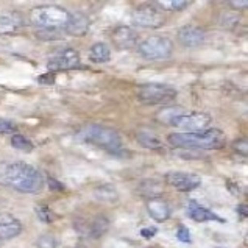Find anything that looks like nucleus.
Returning a JSON list of instances; mask_svg holds the SVG:
<instances>
[{"label": "nucleus", "mask_w": 248, "mask_h": 248, "mask_svg": "<svg viewBox=\"0 0 248 248\" xmlns=\"http://www.w3.org/2000/svg\"><path fill=\"white\" fill-rule=\"evenodd\" d=\"M237 214L242 216V218H247V214H248L247 204H240V206H237Z\"/></svg>", "instance_id": "obj_36"}, {"label": "nucleus", "mask_w": 248, "mask_h": 248, "mask_svg": "<svg viewBox=\"0 0 248 248\" xmlns=\"http://www.w3.org/2000/svg\"><path fill=\"white\" fill-rule=\"evenodd\" d=\"M108 230H109V220L105 216H97L91 222H88V237L91 239L102 237L103 234H106Z\"/></svg>", "instance_id": "obj_19"}, {"label": "nucleus", "mask_w": 248, "mask_h": 248, "mask_svg": "<svg viewBox=\"0 0 248 248\" xmlns=\"http://www.w3.org/2000/svg\"><path fill=\"white\" fill-rule=\"evenodd\" d=\"M38 248H56L58 247V242H56V237L53 234H42L38 240H36Z\"/></svg>", "instance_id": "obj_27"}, {"label": "nucleus", "mask_w": 248, "mask_h": 248, "mask_svg": "<svg viewBox=\"0 0 248 248\" xmlns=\"http://www.w3.org/2000/svg\"><path fill=\"white\" fill-rule=\"evenodd\" d=\"M41 83H46V84H52L53 83V74H50V72H48L46 77H39V78H38Z\"/></svg>", "instance_id": "obj_35"}, {"label": "nucleus", "mask_w": 248, "mask_h": 248, "mask_svg": "<svg viewBox=\"0 0 248 248\" xmlns=\"http://www.w3.org/2000/svg\"><path fill=\"white\" fill-rule=\"evenodd\" d=\"M34 36L41 41H58L66 36L62 30H36Z\"/></svg>", "instance_id": "obj_26"}, {"label": "nucleus", "mask_w": 248, "mask_h": 248, "mask_svg": "<svg viewBox=\"0 0 248 248\" xmlns=\"http://www.w3.org/2000/svg\"><path fill=\"white\" fill-rule=\"evenodd\" d=\"M228 5L231 6V8H234V10H245L248 6V2H247V0H240V2H236V0H234V2H230Z\"/></svg>", "instance_id": "obj_33"}, {"label": "nucleus", "mask_w": 248, "mask_h": 248, "mask_svg": "<svg viewBox=\"0 0 248 248\" xmlns=\"http://www.w3.org/2000/svg\"><path fill=\"white\" fill-rule=\"evenodd\" d=\"M147 211L153 220L156 222H166L169 220L170 214H172L170 204L166 200H162V198H150V200H147Z\"/></svg>", "instance_id": "obj_16"}, {"label": "nucleus", "mask_w": 248, "mask_h": 248, "mask_svg": "<svg viewBox=\"0 0 248 248\" xmlns=\"http://www.w3.org/2000/svg\"><path fill=\"white\" fill-rule=\"evenodd\" d=\"M138 192L140 195L147 197V200H150V198H159L164 192V189L162 186L155 180H145V181H140L138 184Z\"/></svg>", "instance_id": "obj_21"}, {"label": "nucleus", "mask_w": 248, "mask_h": 248, "mask_svg": "<svg viewBox=\"0 0 248 248\" xmlns=\"http://www.w3.org/2000/svg\"><path fill=\"white\" fill-rule=\"evenodd\" d=\"M176 89L164 83H147L138 89V102L148 106L164 105L167 106L170 102L176 98Z\"/></svg>", "instance_id": "obj_6"}, {"label": "nucleus", "mask_w": 248, "mask_h": 248, "mask_svg": "<svg viewBox=\"0 0 248 248\" xmlns=\"http://www.w3.org/2000/svg\"><path fill=\"white\" fill-rule=\"evenodd\" d=\"M36 216H38V218L41 222H44V223H52L53 222V214H52V211L48 209L47 206H36Z\"/></svg>", "instance_id": "obj_28"}, {"label": "nucleus", "mask_w": 248, "mask_h": 248, "mask_svg": "<svg viewBox=\"0 0 248 248\" xmlns=\"http://www.w3.org/2000/svg\"><path fill=\"white\" fill-rule=\"evenodd\" d=\"M155 5L164 13V11H183L186 10L190 5L187 0H159V2H155Z\"/></svg>", "instance_id": "obj_24"}, {"label": "nucleus", "mask_w": 248, "mask_h": 248, "mask_svg": "<svg viewBox=\"0 0 248 248\" xmlns=\"http://www.w3.org/2000/svg\"><path fill=\"white\" fill-rule=\"evenodd\" d=\"M138 142L142 145L144 148H148V150H162L164 148V142L153 133L148 131H139L138 133Z\"/></svg>", "instance_id": "obj_22"}, {"label": "nucleus", "mask_w": 248, "mask_h": 248, "mask_svg": "<svg viewBox=\"0 0 248 248\" xmlns=\"http://www.w3.org/2000/svg\"><path fill=\"white\" fill-rule=\"evenodd\" d=\"M81 136L86 142L109 153H119L122 150V138H120L117 130L109 128V126L97 125V124L89 125L88 128L83 131Z\"/></svg>", "instance_id": "obj_4"}, {"label": "nucleus", "mask_w": 248, "mask_h": 248, "mask_svg": "<svg viewBox=\"0 0 248 248\" xmlns=\"http://www.w3.org/2000/svg\"><path fill=\"white\" fill-rule=\"evenodd\" d=\"M89 27H91V22L86 14H83L81 11H75V13H70L69 22L62 28V31H64V34H67V36L81 38L89 31Z\"/></svg>", "instance_id": "obj_14"}, {"label": "nucleus", "mask_w": 248, "mask_h": 248, "mask_svg": "<svg viewBox=\"0 0 248 248\" xmlns=\"http://www.w3.org/2000/svg\"><path fill=\"white\" fill-rule=\"evenodd\" d=\"M232 150H234L236 153H239L240 156L247 158L248 155V144H247V139H237L232 142Z\"/></svg>", "instance_id": "obj_29"}, {"label": "nucleus", "mask_w": 248, "mask_h": 248, "mask_svg": "<svg viewBox=\"0 0 248 248\" xmlns=\"http://www.w3.org/2000/svg\"><path fill=\"white\" fill-rule=\"evenodd\" d=\"M211 116L203 111H192V112H183V114L176 116L172 124L169 126L180 130V133H195L208 130L211 125Z\"/></svg>", "instance_id": "obj_8"}, {"label": "nucleus", "mask_w": 248, "mask_h": 248, "mask_svg": "<svg viewBox=\"0 0 248 248\" xmlns=\"http://www.w3.org/2000/svg\"><path fill=\"white\" fill-rule=\"evenodd\" d=\"M94 197H95V200L102 202V203L112 204V203L119 202V192L112 184H102V186L95 187Z\"/></svg>", "instance_id": "obj_20"}, {"label": "nucleus", "mask_w": 248, "mask_h": 248, "mask_svg": "<svg viewBox=\"0 0 248 248\" xmlns=\"http://www.w3.org/2000/svg\"><path fill=\"white\" fill-rule=\"evenodd\" d=\"M20 232H22V223L19 218L8 214V212H0V240L14 239Z\"/></svg>", "instance_id": "obj_15"}, {"label": "nucleus", "mask_w": 248, "mask_h": 248, "mask_svg": "<svg viewBox=\"0 0 248 248\" xmlns=\"http://www.w3.org/2000/svg\"><path fill=\"white\" fill-rule=\"evenodd\" d=\"M176 239L180 240V242H184V244H189L190 240V231L186 228V226H180L178 230H176Z\"/></svg>", "instance_id": "obj_31"}, {"label": "nucleus", "mask_w": 248, "mask_h": 248, "mask_svg": "<svg viewBox=\"0 0 248 248\" xmlns=\"http://www.w3.org/2000/svg\"><path fill=\"white\" fill-rule=\"evenodd\" d=\"M138 47V53L148 61H161L169 60L173 53V41L167 36H148L144 41H140Z\"/></svg>", "instance_id": "obj_5"}, {"label": "nucleus", "mask_w": 248, "mask_h": 248, "mask_svg": "<svg viewBox=\"0 0 248 248\" xmlns=\"http://www.w3.org/2000/svg\"><path fill=\"white\" fill-rule=\"evenodd\" d=\"M11 145L13 148H16V150L19 152H24V153H30L34 145L30 139H28L27 136H24V134H13V138H11Z\"/></svg>", "instance_id": "obj_25"}, {"label": "nucleus", "mask_w": 248, "mask_h": 248, "mask_svg": "<svg viewBox=\"0 0 248 248\" xmlns=\"http://www.w3.org/2000/svg\"><path fill=\"white\" fill-rule=\"evenodd\" d=\"M131 22L140 28H161L166 25V16L156 5H140L131 13Z\"/></svg>", "instance_id": "obj_7"}, {"label": "nucleus", "mask_w": 248, "mask_h": 248, "mask_svg": "<svg viewBox=\"0 0 248 248\" xmlns=\"http://www.w3.org/2000/svg\"><path fill=\"white\" fill-rule=\"evenodd\" d=\"M48 186H50V189H55V190H62V189H64V186H62L61 183H58L56 180H52V178H48Z\"/></svg>", "instance_id": "obj_34"}, {"label": "nucleus", "mask_w": 248, "mask_h": 248, "mask_svg": "<svg viewBox=\"0 0 248 248\" xmlns=\"http://www.w3.org/2000/svg\"><path fill=\"white\" fill-rule=\"evenodd\" d=\"M80 64V53L72 47L60 48L55 55L50 56V60L47 62V69L50 70V74L60 72V70H72L78 67Z\"/></svg>", "instance_id": "obj_9"}, {"label": "nucleus", "mask_w": 248, "mask_h": 248, "mask_svg": "<svg viewBox=\"0 0 248 248\" xmlns=\"http://www.w3.org/2000/svg\"><path fill=\"white\" fill-rule=\"evenodd\" d=\"M89 61L95 62V64H105L111 60V48L105 42H95L94 46L89 48Z\"/></svg>", "instance_id": "obj_18"}, {"label": "nucleus", "mask_w": 248, "mask_h": 248, "mask_svg": "<svg viewBox=\"0 0 248 248\" xmlns=\"http://www.w3.org/2000/svg\"><path fill=\"white\" fill-rule=\"evenodd\" d=\"M176 36H178V41L181 46L194 48V47L202 46L204 42L206 31L195 24H187V25H183L180 30L176 31Z\"/></svg>", "instance_id": "obj_12"}, {"label": "nucleus", "mask_w": 248, "mask_h": 248, "mask_svg": "<svg viewBox=\"0 0 248 248\" xmlns=\"http://www.w3.org/2000/svg\"><path fill=\"white\" fill-rule=\"evenodd\" d=\"M225 133L218 128H208L195 133H172L167 142L181 150H218L225 145Z\"/></svg>", "instance_id": "obj_2"}, {"label": "nucleus", "mask_w": 248, "mask_h": 248, "mask_svg": "<svg viewBox=\"0 0 248 248\" xmlns=\"http://www.w3.org/2000/svg\"><path fill=\"white\" fill-rule=\"evenodd\" d=\"M25 25L22 14L16 11H2L0 13V34L2 36H13L17 34Z\"/></svg>", "instance_id": "obj_13"}, {"label": "nucleus", "mask_w": 248, "mask_h": 248, "mask_svg": "<svg viewBox=\"0 0 248 248\" xmlns=\"http://www.w3.org/2000/svg\"><path fill=\"white\" fill-rule=\"evenodd\" d=\"M156 232H158V230L155 228V226H150V228H142V230H140V236L145 237V239H152V237L156 236Z\"/></svg>", "instance_id": "obj_32"}, {"label": "nucleus", "mask_w": 248, "mask_h": 248, "mask_svg": "<svg viewBox=\"0 0 248 248\" xmlns=\"http://www.w3.org/2000/svg\"><path fill=\"white\" fill-rule=\"evenodd\" d=\"M183 112H184L183 106H164V108L156 112V120L161 124H164V125H170L172 124V120L176 116L183 114Z\"/></svg>", "instance_id": "obj_23"}, {"label": "nucleus", "mask_w": 248, "mask_h": 248, "mask_svg": "<svg viewBox=\"0 0 248 248\" xmlns=\"http://www.w3.org/2000/svg\"><path fill=\"white\" fill-rule=\"evenodd\" d=\"M17 131V125L11 122V120L6 119H0V134H10V133H16Z\"/></svg>", "instance_id": "obj_30"}, {"label": "nucleus", "mask_w": 248, "mask_h": 248, "mask_svg": "<svg viewBox=\"0 0 248 248\" xmlns=\"http://www.w3.org/2000/svg\"><path fill=\"white\" fill-rule=\"evenodd\" d=\"M111 41L117 50H130L139 44V33L128 25H120L112 30Z\"/></svg>", "instance_id": "obj_11"}, {"label": "nucleus", "mask_w": 248, "mask_h": 248, "mask_svg": "<svg viewBox=\"0 0 248 248\" xmlns=\"http://www.w3.org/2000/svg\"><path fill=\"white\" fill-rule=\"evenodd\" d=\"M70 11L60 5H39L30 10L28 20L36 30H62L69 22Z\"/></svg>", "instance_id": "obj_3"}, {"label": "nucleus", "mask_w": 248, "mask_h": 248, "mask_svg": "<svg viewBox=\"0 0 248 248\" xmlns=\"http://www.w3.org/2000/svg\"><path fill=\"white\" fill-rule=\"evenodd\" d=\"M0 184L20 194H39L44 189V175L22 161L0 162Z\"/></svg>", "instance_id": "obj_1"}, {"label": "nucleus", "mask_w": 248, "mask_h": 248, "mask_svg": "<svg viewBox=\"0 0 248 248\" xmlns=\"http://www.w3.org/2000/svg\"><path fill=\"white\" fill-rule=\"evenodd\" d=\"M187 216L192 218L194 222L203 223V222H209V220H216L218 223H225V220L222 217H218L217 214H214L212 211H209L208 208L202 206L195 202H190L187 206Z\"/></svg>", "instance_id": "obj_17"}, {"label": "nucleus", "mask_w": 248, "mask_h": 248, "mask_svg": "<svg viewBox=\"0 0 248 248\" xmlns=\"http://www.w3.org/2000/svg\"><path fill=\"white\" fill-rule=\"evenodd\" d=\"M164 181L180 192H192L197 187H200L202 176L187 172H169L164 176Z\"/></svg>", "instance_id": "obj_10"}]
</instances>
